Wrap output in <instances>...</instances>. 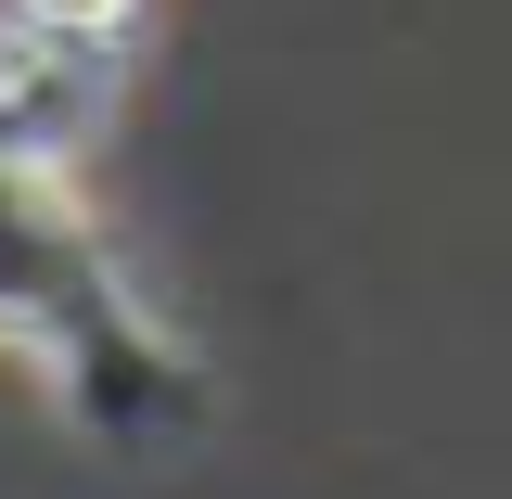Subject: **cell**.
Masks as SVG:
<instances>
[{
    "instance_id": "obj_1",
    "label": "cell",
    "mask_w": 512,
    "mask_h": 499,
    "mask_svg": "<svg viewBox=\"0 0 512 499\" xmlns=\"http://www.w3.org/2000/svg\"><path fill=\"white\" fill-rule=\"evenodd\" d=\"M90 52H103V39H64V26H26V13H13V39H0V167H39V180H52L64 154H77V128L103 116Z\"/></svg>"
},
{
    "instance_id": "obj_2",
    "label": "cell",
    "mask_w": 512,
    "mask_h": 499,
    "mask_svg": "<svg viewBox=\"0 0 512 499\" xmlns=\"http://www.w3.org/2000/svg\"><path fill=\"white\" fill-rule=\"evenodd\" d=\"M13 13H26V26H64V39H116L141 0H13Z\"/></svg>"
}]
</instances>
